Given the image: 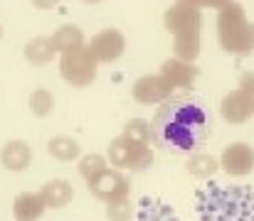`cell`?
<instances>
[{"label": "cell", "instance_id": "d4e9b609", "mask_svg": "<svg viewBox=\"0 0 254 221\" xmlns=\"http://www.w3.org/2000/svg\"><path fill=\"white\" fill-rule=\"evenodd\" d=\"M240 91H245V93L254 96V74H245V76H242V86H240Z\"/></svg>", "mask_w": 254, "mask_h": 221}, {"label": "cell", "instance_id": "2e32d148", "mask_svg": "<svg viewBox=\"0 0 254 221\" xmlns=\"http://www.w3.org/2000/svg\"><path fill=\"white\" fill-rule=\"evenodd\" d=\"M138 221H178V217L168 204L156 202V199H143Z\"/></svg>", "mask_w": 254, "mask_h": 221}, {"label": "cell", "instance_id": "9a60e30c", "mask_svg": "<svg viewBox=\"0 0 254 221\" xmlns=\"http://www.w3.org/2000/svg\"><path fill=\"white\" fill-rule=\"evenodd\" d=\"M195 74L197 72H195L190 64H183V62H178V59L163 64V76L170 81V86H192Z\"/></svg>", "mask_w": 254, "mask_h": 221}, {"label": "cell", "instance_id": "3957f363", "mask_svg": "<svg viewBox=\"0 0 254 221\" xmlns=\"http://www.w3.org/2000/svg\"><path fill=\"white\" fill-rule=\"evenodd\" d=\"M220 44L230 54H250L252 40H250V22L245 17V10L235 2H227L220 12Z\"/></svg>", "mask_w": 254, "mask_h": 221}, {"label": "cell", "instance_id": "30bf717a", "mask_svg": "<svg viewBox=\"0 0 254 221\" xmlns=\"http://www.w3.org/2000/svg\"><path fill=\"white\" fill-rule=\"evenodd\" d=\"M254 113V96L245 91H232L222 98V116L232 123H245Z\"/></svg>", "mask_w": 254, "mask_h": 221}, {"label": "cell", "instance_id": "8992f818", "mask_svg": "<svg viewBox=\"0 0 254 221\" xmlns=\"http://www.w3.org/2000/svg\"><path fill=\"white\" fill-rule=\"evenodd\" d=\"M89 189L94 192V197L104 199L106 204H114V202H124L128 197V182L119 175V172H101L96 179L89 182Z\"/></svg>", "mask_w": 254, "mask_h": 221}, {"label": "cell", "instance_id": "ac0fdd59", "mask_svg": "<svg viewBox=\"0 0 254 221\" xmlns=\"http://www.w3.org/2000/svg\"><path fill=\"white\" fill-rule=\"evenodd\" d=\"M52 44H55V49H64V52L79 49V44H82V32H79L77 27H62V30L52 37Z\"/></svg>", "mask_w": 254, "mask_h": 221}, {"label": "cell", "instance_id": "5b68a950", "mask_svg": "<svg viewBox=\"0 0 254 221\" xmlns=\"http://www.w3.org/2000/svg\"><path fill=\"white\" fill-rule=\"evenodd\" d=\"M96 74V59L89 49H72L64 54L62 59V76L69 81V84H77V86H84L94 79Z\"/></svg>", "mask_w": 254, "mask_h": 221}, {"label": "cell", "instance_id": "7c38bea8", "mask_svg": "<svg viewBox=\"0 0 254 221\" xmlns=\"http://www.w3.org/2000/svg\"><path fill=\"white\" fill-rule=\"evenodd\" d=\"M40 197H42L45 207L62 209V207H67V204L72 202V197H74V187H72L69 182H64V179H52V182H47V184L42 187Z\"/></svg>", "mask_w": 254, "mask_h": 221}, {"label": "cell", "instance_id": "e0dca14e", "mask_svg": "<svg viewBox=\"0 0 254 221\" xmlns=\"http://www.w3.org/2000/svg\"><path fill=\"white\" fill-rule=\"evenodd\" d=\"M52 54H55V44H52V40L40 37V40H32V42L27 44V59L35 62V64H45V62H50Z\"/></svg>", "mask_w": 254, "mask_h": 221}, {"label": "cell", "instance_id": "9c48e42d", "mask_svg": "<svg viewBox=\"0 0 254 221\" xmlns=\"http://www.w3.org/2000/svg\"><path fill=\"white\" fill-rule=\"evenodd\" d=\"M170 81L166 76H143L133 86V96L143 103H156V101H168L170 98Z\"/></svg>", "mask_w": 254, "mask_h": 221}, {"label": "cell", "instance_id": "7a4b0ae2", "mask_svg": "<svg viewBox=\"0 0 254 221\" xmlns=\"http://www.w3.org/2000/svg\"><path fill=\"white\" fill-rule=\"evenodd\" d=\"M200 221H254V189L212 182L195 197Z\"/></svg>", "mask_w": 254, "mask_h": 221}, {"label": "cell", "instance_id": "603a6c76", "mask_svg": "<svg viewBox=\"0 0 254 221\" xmlns=\"http://www.w3.org/2000/svg\"><path fill=\"white\" fill-rule=\"evenodd\" d=\"M30 106H32V111H35L37 116H47L50 108H52V96H50L45 88H40V91H35V93L30 96Z\"/></svg>", "mask_w": 254, "mask_h": 221}, {"label": "cell", "instance_id": "5bb4252c", "mask_svg": "<svg viewBox=\"0 0 254 221\" xmlns=\"http://www.w3.org/2000/svg\"><path fill=\"white\" fill-rule=\"evenodd\" d=\"M30 147L25 145L22 140H12V143H7V145L2 147V152H0V160H2V165L7 167V170H25L27 165H30Z\"/></svg>", "mask_w": 254, "mask_h": 221}, {"label": "cell", "instance_id": "484cf974", "mask_svg": "<svg viewBox=\"0 0 254 221\" xmlns=\"http://www.w3.org/2000/svg\"><path fill=\"white\" fill-rule=\"evenodd\" d=\"M190 2H200V5H222V7H225L230 0H190Z\"/></svg>", "mask_w": 254, "mask_h": 221}, {"label": "cell", "instance_id": "277c9868", "mask_svg": "<svg viewBox=\"0 0 254 221\" xmlns=\"http://www.w3.org/2000/svg\"><path fill=\"white\" fill-rule=\"evenodd\" d=\"M109 157H111V162L116 167H128V170H136V172L151 167V162H153V155H151L148 147L131 140V138H126V135L111 143Z\"/></svg>", "mask_w": 254, "mask_h": 221}, {"label": "cell", "instance_id": "8fae6325", "mask_svg": "<svg viewBox=\"0 0 254 221\" xmlns=\"http://www.w3.org/2000/svg\"><path fill=\"white\" fill-rule=\"evenodd\" d=\"M89 52L94 54V59L111 62V59L121 57V52H124V37L116 30H106V32H101V35H96L91 40Z\"/></svg>", "mask_w": 254, "mask_h": 221}, {"label": "cell", "instance_id": "6da1fadb", "mask_svg": "<svg viewBox=\"0 0 254 221\" xmlns=\"http://www.w3.org/2000/svg\"><path fill=\"white\" fill-rule=\"evenodd\" d=\"M212 135V116L207 103L195 93L170 96L151 121V138L173 155H190Z\"/></svg>", "mask_w": 254, "mask_h": 221}, {"label": "cell", "instance_id": "4316f807", "mask_svg": "<svg viewBox=\"0 0 254 221\" xmlns=\"http://www.w3.org/2000/svg\"><path fill=\"white\" fill-rule=\"evenodd\" d=\"M250 40H252V47H254V25H250Z\"/></svg>", "mask_w": 254, "mask_h": 221}, {"label": "cell", "instance_id": "ffe728a7", "mask_svg": "<svg viewBox=\"0 0 254 221\" xmlns=\"http://www.w3.org/2000/svg\"><path fill=\"white\" fill-rule=\"evenodd\" d=\"M50 155H55L57 160H74L79 155V145L72 138H55L50 140Z\"/></svg>", "mask_w": 254, "mask_h": 221}, {"label": "cell", "instance_id": "44dd1931", "mask_svg": "<svg viewBox=\"0 0 254 221\" xmlns=\"http://www.w3.org/2000/svg\"><path fill=\"white\" fill-rule=\"evenodd\" d=\"M79 172H82V177H86L89 182H91V179H96L101 172H106L104 160H101L99 155H86L84 160H82V165H79Z\"/></svg>", "mask_w": 254, "mask_h": 221}, {"label": "cell", "instance_id": "d6986e66", "mask_svg": "<svg viewBox=\"0 0 254 221\" xmlns=\"http://www.w3.org/2000/svg\"><path fill=\"white\" fill-rule=\"evenodd\" d=\"M188 170L195 177H212L217 170V160L212 155H192L188 162Z\"/></svg>", "mask_w": 254, "mask_h": 221}, {"label": "cell", "instance_id": "52a82bcc", "mask_svg": "<svg viewBox=\"0 0 254 221\" xmlns=\"http://www.w3.org/2000/svg\"><path fill=\"white\" fill-rule=\"evenodd\" d=\"M220 167L232 175V177H245L254 170V147L247 143H235V145H227L222 152V160H220Z\"/></svg>", "mask_w": 254, "mask_h": 221}, {"label": "cell", "instance_id": "4fadbf2b", "mask_svg": "<svg viewBox=\"0 0 254 221\" xmlns=\"http://www.w3.org/2000/svg\"><path fill=\"white\" fill-rule=\"evenodd\" d=\"M45 202L40 194H32V192H25L15 199V219L17 221H37L45 212Z\"/></svg>", "mask_w": 254, "mask_h": 221}, {"label": "cell", "instance_id": "7402d4cb", "mask_svg": "<svg viewBox=\"0 0 254 221\" xmlns=\"http://www.w3.org/2000/svg\"><path fill=\"white\" fill-rule=\"evenodd\" d=\"M126 138H131V140L146 145V143L151 140V126H148L146 121H131L128 128H126Z\"/></svg>", "mask_w": 254, "mask_h": 221}, {"label": "cell", "instance_id": "cb8c5ba5", "mask_svg": "<svg viewBox=\"0 0 254 221\" xmlns=\"http://www.w3.org/2000/svg\"><path fill=\"white\" fill-rule=\"evenodd\" d=\"M109 219L111 221H128L131 219V204L124 199V202H114L109 204Z\"/></svg>", "mask_w": 254, "mask_h": 221}, {"label": "cell", "instance_id": "ba28073f", "mask_svg": "<svg viewBox=\"0 0 254 221\" xmlns=\"http://www.w3.org/2000/svg\"><path fill=\"white\" fill-rule=\"evenodd\" d=\"M170 32L175 37H188V35H197L200 27V12L192 5H183V7H173L166 15Z\"/></svg>", "mask_w": 254, "mask_h": 221}]
</instances>
